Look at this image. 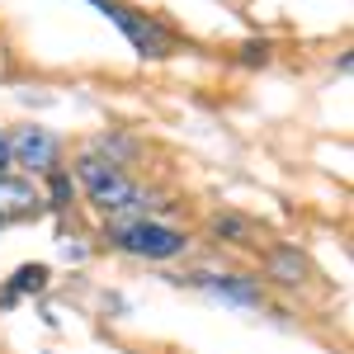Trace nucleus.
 <instances>
[{
	"instance_id": "nucleus-1",
	"label": "nucleus",
	"mask_w": 354,
	"mask_h": 354,
	"mask_svg": "<svg viewBox=\"0 0 354 354\" xmlns=\"http://www.w3.org/2000/svg\"><path fill=\"white\" fill-rule=\"evenodd\" d=\"M76 175H81L85 194H90V203L100 213H128V208L142 203V189L113 161H104V156H81L76 161Z\"/></svg>"
},
{
	"instance_id": "nucleus-2",
	"label": "nucleus",
	"mask_w": 354,
	"mask_h": 354,
	"mask_svg": "<svg viewBox=\"0 0 354 354\" xmlns=\"http://www.w3.org/2000/svg\"><path fill=\"white\" fill-rule=\"evenodd\" d=\"M113 241L123 245V250H133V255H147V260H170V255H180V250L189 245V236L175 232V227H165V222L137 218V222H128V227H118Z\"/></svg>"
},
{
	"instance_id": "nucleus-3",
	"label": "nucleus",
	"mask_w": 354,
	"mask_h": 354,
	"mask_svg": "<svg viewBox=\"0 0 354 354\" xmlns=\"http://www.w3.org/2000/svg\"><path fill=\"white\" fill-rule=\"evenodd\" d=\"M100 15H109L113 24L123 28V38L133 43L142 57H165L170 53V33H165L156 19H147V15H137V10H128L123 0H90Z\"/></svg>"
},
{
	"instance_id": "nucleus-4",
	"label": "nucleus",
	"mask_w": 354,
	"mask_h": 354,
	"mask_svg": "<svg viewBox=\"0 0 354 354\" xmlns=\"http://www.w3.org/2000/svg\"><path fill=\"white\" fill-rule=\"evenodd\" d=\"M38 189L28 185V180H10V175H0V227L5 222H24L38 213Z\"/></svg>"
},
{
	"instance_id": "nucleus-5",
	"label": "nucleus",
	"mask_w": 354,
	"mask_h": 354,
	"mask_svg": "<svg viewBox=\"0 0 354 354\" xmlns=\"http://www.w3.org/2000/svg\"><path fill=\"white\" fill-rule=\"evenodd\" d=\"M10 156H19V165H33V170H53L57 142H53V133H43V128H24V133L10 142Z\"/></svg>"
},
{
	"instance_id": "nucleus-6",
	"label": "nucleus",
	"mask_w": 354,
	"mask_h": 354,
	"mask_svg": "<svg viewBox=\"0 0 354 354\" xmlns=\"http://www.w3.org/2000/svg\"><path fill=\"white\" fill-rule=\"evenodd\" d=\"M43 288H48V265H24L10 279V298L15 293H43Z\"/></svg>"
},
{
	"instance_id": "nucleus-7",
	"label": "nucleus",
	"mask_w": 354,
	"mask_h": 354,
	"mask_svg": "<svg viewBox=\"0 0 354 354\" xmlns=\"http://www.w3.org/2000/svg\"><path fill=\"white\" fill-rule=\"evenodd\" d=\"M208 288H218V293H227V298H236V302H255V298H260L255 283H236V279H213Z\"/></svg>"
},
{
	"instance_id": "nucleus-8",
	"label": "nucleus",
	"mask_w": 354,
	"mask_h": 354,
	"mask_svg": "<svg viewBox=\"0 0 354 354\" xmlns=\"http://www.w3.org/2000/svg\"><path fill=\"white\" fill-rule=\"evenodd\" d=\"M274 274H288L283 283H298L302 279V260L293 255V250H283V255H274Z\"/></svg>"
},
{
	"instance_id": "nucleus-9",
	"label": "nucleus",
	"mask_w": 354,
	"mask_h": 354,
	"mask_svg": "<svg viewBox=\"0 0 354 354\" xmlns=\"http://www.w3.org/2000/svg\"><path fill=\"white\" fill-rule=\"evenodd\" d=\"M66 194H71L66 175H53V208H66Z\"/></svg>"
},
{
	"instance_id": "nucleus-10",
	"label": "nucleus",
	"mask_w": 354,
	"mask_h": 354,
	"mask_svg": "<svg viewBox=\"0 0 354 354\" xmlns=\"http://www.w3.org/2000/svg\"><path fill=\"white\" fill-rule=\"evenodd\" d=\"M241 53H245V62H265V57H270V53H265V43H250V48H241Z\"/></svg>"
},
{
	"instance_id": "nucleus-11",
	"label": "nucleus",
	"mask_w": 354,
	"mask_h": 354,
	"mask_svg": "<svg viewBox=\"0 0 354 354\" xmlns=\"http://www.w3.org/2000/svg\"><path fill=\"white\" fill-rule=\"evenodd\" d=\"M10 161H15V156H10V137L0 133V175H5V165H10Z\"/></svg>"
}]
</instances>
